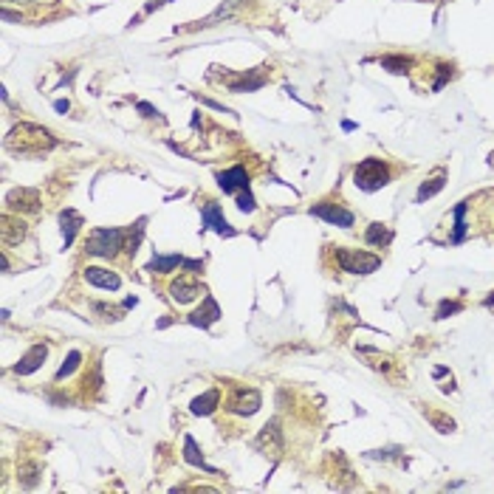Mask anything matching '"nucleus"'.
Instances as JSON below:
<instances>
[{
  "instance_id": "14",
  "label": "nucleus",
  "mask_w": 494,
  "mask_h": 494,
  "mask_svg": "<svg viewBox=\"0 0 494 494\" xmlns=\"http://www.w3.org/2000/svg\"><path fill=\"white\" fill-rule=\"evenodd\" d=\"M217 319H221V308H217V302L212 297H206L203 305L195 314H190V325H198V327H209Z\"/></svg>"
},
{
  "instance_id": "17",
  "label": "nucleus",
  "mask_w": 494,
  "mask_h": 494,
  "mask_svg": "<svg viewBox=\"0 0 494 494\" xmlns=\"http://www.w3.org/2000/svg\"><path fill=\"white\" fill-rule=\"evenodd\" d=\"M184 461H187V463H192V466H198V469H203V472H209V474H217V469H212V466L203 461V455H201L198 444L192 441L190 435L184 438Z\"/></svg>"
},
{
  "instance_id": "1",
  "label": "nucleus",
  "mask_w": 494,
  "mask_h": 494,
  "mask_svg": "<svg viewBox=\"0 0 494 494\" xmlns=\"http://www.w3.org/2000/svg\"><path fill=\"white\" fill-rule=\"evenodd\" d=\"M6 147L15 150V153H20V155H29V153H40V150L54 147V139H51V133L45 128L23 122V125H17V128L9 130Z\"/></svg>"
},
{
  "instance_id": "26",
  "label": "nucleus",
  "mask_w": 494,
  "mask_h": 494,
  "mask_svg": "<svg viewBox=\"0 0 494 494\" xmlns=\"http://www.w3.org/2000/svg\"><path fill=\"white\" fill-rule=\"evenodd\" d=\"M463 215H466V203H458V206H455V235H452V240H455V243H461V240H463V235H466Z\"/></svg>"
},
{
  "instance_id": "3",
  "label": "nucleus",
  "mask_w": 494,
  "mask_h": 494,
  "mask_svg": "<svg viewBox=\"0 0 494 494\" xmlns=\"http://www.w3.org/2000/svg\"><path fill=\"white\" fill-rule=\"evenodd\" d=\"M353 181H356V187H362L367 192L381 190L384 184L390 181V167L381 158H364L359 167L353 170Z\"/></svg>"
},
{
  "instance_id": "10",
  "label": "nucleus",
  "mask_w": 494,
  "mask_h": 494,
  "mask_svg": "<svg viewBox=\"0 0 494 494\" xmlns=\"http://www.w3.org/2000/svg\"><path fill=\"white\" fill-rule=\"evenodd\" d=\"M201 268V263L198 260H187V257H181V254H170V257H161V254H155L153 260H150V265H147V271H158V274H164V271H173V268Z\"/></svg>"
},
{
  "instance_id": "8",
  "label": "nucleus",
  "mask_w": 494,
  "mask_h": 494,
  "mask_svg": "<svg viewBox=\"0 0 494 494\" xmlns=\"http://www.w3.org/2000/svg\"><path fill=\"white\" fill-rule=\"evenodd\" d=\"M85 280L96 288H107V291H119L122 286V277L116 271H107V268H99V265H91L85 268Z\"/></svg>"
},
{
  "instance_id": "33",
  "label": "nucleus",
  "mask_w": 494,
  "mask_h": 494,
  "mask_svg": "<svg viewBox=\"0 0 494 494\" xmlns=\"http://www.w3.org/2000/svg\"><path fill=\"white\" fill-rule=\"evenodd\" d=\"M167 3H170V0H167Z\"/></svg>"
},
{
  "instance_id": "4",
  "label": "nucleus",
  "mask_w": 494,
  "mask_h": 494,
  "mask_svg": "<svg viewBox=\"0 0 494 494\" xmlns=\"http://www.w3.org/2000/svg\"><path fill=\"white\" fill-rule=\"evenodd\" d=\"M337 263L342 271L348 274H370L381 265V257L378 254H370V252H362V249H337Z\"/></svg>"
},
{
  "instance_id": "6",
  "label": "nucleus",
  "mask_w": 494,
  "mask_h": 494,
  "mask_svg": "<svg viewBox=\"0 0 494 494\" xmlns=\"http://www.w3.org/2000/svg\"><path fill=\"white\" fill-rule=\"evenodd\" d=\"M260 393L257 390H235V396L229 399V412H235V415H254L257 410H260Z\"/></svg>"
},
{
  "instance_id": "29",
  "label": "nucleus",
  "mask_w": 494,
  "mask_h": 494,
  "mask_svg": "<svg viewBox=\"0 0 494 494\" xmlns=\"http://www.w3.org/2000/svg\"><path fill=\"white\" fill-rule=\"evenodd\" d=\"M238 206H240V212H254V198H252V192H249V190H243V192H240Z\"/></svg>"
},
{
  "instance_id": "7",
  "label": "nucleus",
  "mask_w": 494,
  "mask_h": 494,
  "mask_svg": "<svg viewBox=\"0 0 494 494\" xmlns=\"http://www.w3.org/2000/svg\"><path fill=\"white\" fill-rule=\"evenodd\" d=\"M201 221H203L206 229H215L217 235H224V238H232V235H235V229L226 224V217H224V209L217 206V203H206V206H203Z\"/></svg>"
},
{
  "instance_id": "22",
  "label": "nucleus",
  "mask_w": 494,
  "mask_h": 494,
  "mask_svg": "<svg viewBox=\"0 0 494 494\" xmlns=\"http://www.w3.org/2000/svg\"><path fill=\"white\" fill-rule=\"evenodd\" d=\"M444 184H447L444 173H438L435 178L424 181V184H421V190H418V203H421V201H426V198H432L435 192H441V190H444Z\"/></svg>"
},
{
  "instance_id": "21",
  "label": "nucleus",
  "mask_w": 494,
  "mask_h": 494,
  "mask_svg": "<svg viewBox=\"0 0 494 494\" xmlns=\"http://www.w3.org/2000/svg\"><path fill=\"white\" fill-rule=\"evenodd\" d=\"M265 82V77H263V71H252L249 77H243V79H238V82H232L229 88L235 91V93H240V91H257L260 85Z\"/></svg>"
},
{
  "instance_id": "5",
  "label": "nucleus",
  "mask_w": 494,
  "mask_h": 494,
  "mask_svg": "<svg viewBox=\"0 0 494 494\" xmlns=\"http://www.w3.org/2000/svg\"><path fill=\"white\" fill-rule=\"evenodd\" d=\"M311 215L322 217V221L334 224V226H345V229H350L353 221H356L353 212L345 209V206H339V203H316V206H311Z\"/></svg>"
},
{
  "instance_id": "19",
  "label": "nucleus",
  "mask_w": 494,
  "mask_h": 494,
  "mask_svg": "<svg viewBox=\"0 0 494 494\" xmlns=\"http://www.w3.org/2000/svg\"><path fill=\"white\" fill-rule=\"evenodd\" d=\"M60 224H63V240H65V246H71L77 229L82 226V217H79L74 209H65V212L60 215Z\"/></svg>"
},
{
  "instance_id": "25",
  "label": "nucleus",
  "mask_w": 494,
  "mask_h": 494,
  "mask_svg": "<svg viewBox=\"0 0 494 494\" xmlns=\"http://www.w3.org/2000/svg\"><path fill=\"white\" fill-rule=\"evenodd\" d=\"M141 235H144V217H141V221L133 226V229H128V252L130 254H136V249H139V243H141Z\"/></svg>"
},
{
  "instance_id": "11",
  "label": "nucleus",
  "mask_w": 494,
  "mask_h": 494,
  "mask_svg": "<svg viewBox=\"0 0 494 494\" xmlns=\"http://www.w3.org/2000/svg\"><path fill=\"white\" fill-rule=\"evenodd\" d=\"M201 291H203V286H201L198 280H190V277H178V280L170 286V294H173V300H176L178 305L192 302L195 297H201Z\"/></svg>"
},
{
  "instance_id": "20",
  "label": "nucleus",
  "mask_w": 494,
  "mask_h": 494,
  "mask_svg": "<svg viewBox=\"0 0 494 494\" xmlns=\"http://www.w3.org/2000/svg\"><path fill=\"white\" fill-rule=\"evenodd\" d=\"M217 401H221V393H217V390H209V393L198 396V399L190 404V410H192V415H209V412H215Z\"/></svg>"
},
{
  "instance_id": "16",
  "label": "nucleus",
  "mask_w": 494,
  "mask_h": 494,
  "mask_svg": "<svg viewBox=\"0 0 494 494\" xmlns=\"http://www.w3.org/2000/svg\"><path fill=\"white\" fill-rule=\"evenodd\" d=\"M364 240H367L370 246L384 249V246H390V240H393V229H390L387 224H370V226H367Z\"/></svg>"
},
{
  "instance_id": "18",
  "label": "nucleus",
  "mask_w": 494,
  "mask_h": 494,
  "mask_svg": "<svg viewBox=\"0 0 494 494\" xmlns=\"http://www.w3.org/2000/svg\"><path fill=\"white\" fill-rule=\"evenodd\" d=\"M265 444H268L274 452L283 449V438H280V424H277V421H271V424L263 426V432H260V438H257V447H265Z\"/></svg>"
},
{
  "instance_id": "23",
  "label": "nucleus",
  "mask_w": 494,
  "mask_h": 494,
  "mask_svg": "<svg viewBox=\"0 0 494 494\" xmlns=\"http://www.w3.org/2000/svg\"><path fill=\"white\" fill-rule=\"evenodd\" d=\"M410 65H412L410 57H381V68H387L393 74H407Z\"/></svg>"
},
{
  "instance_id": "13",
  "label": "nucleus",
  "mask_w": 494,
  "mask_h": 494,
  "mask_svg": "<svg viewBox=\"0 0 494 494\" xmlns=\"http://www.w3.org/2000/svg\"><path fill=\"white\" fill-rule=\"evenodd\" d=\"M45 356H48V348H45V345H34V348H29V353L15 364V373H17V376H29V373H34V370L45 362Z\"/></svg>"
},
{
  "instance_id": "12",
  "label": "nucleus",
  "mask_w": 494,
  "mask_h": 494,
  "mask_svg": "<svg viewBox=\"0 0 494 494\" xmlns=\"http://www.w3.org/2000/svg\"><path fill=\"white\" fill-rule=\"evenodd\" d=\"M217 187H221L226 195H232L238 190H249V173L243 167H232V170L217 176Z\"/></svg>"
},
{
  "instance_id": "30",
  "label": "nucleus",
  "mask_w": 494,
  "mask_h": 494,
  "mask_svg": "<svg viewBox=\"0 0 494 494\" xmlns=\"http://www.w3.org/2000/svg\"><path fill=\"white\" fill-rule=\"evenodd\" d=\"M23 486H34L37 483V466H23Z\"/></svg>"
},
{
  "instance_id": "2",
  "label": "nucleus",
  "mask_w": 494,
  "mask_h": 494,
  "mask_svg": "<svg viewBox=\"0 0 494 494\" xmlns=\"http://www.w3.org/2000/svg\"><path fill=\"white\" fill-rule=\"evenodd\" d=\"M128 229H93L91 238H88V254L93 257H105L111 260L119 254V249H125L128 243Z\"/></svg>"
},
{
  "instance_id": "24",
  "label": "nucleus",
  "mask_w": 494,
  "mask_h": 494,
  "mask_svg": "<svg viewBox=\"0 0 494 494\" xmlns=\"http://www.w3.org/2000/svg\"><path fill=\"white\" fill-rule=\"evenodd\" d=\"M79 362H82V353H79V350H71V353H68V359L63 362V367L57 370V381L68 378V376H71V373L79 367Z\"/></svg>"
},
{
  "instance_id": "9",
  "label": "nucleus",
  "mask_w": 494,
  "mask_h": 494,
  "mask_svg": "<svg viewBox=\"0 0 494 494\" xmlns=\"http://www.w3.org/2000/svg\"><path fill=\"white\" fill-rule=\"evenodd\" d=\"M6 203L15 212H37L40 209V192L37 190H12L6 195Z\"/></svg>"
},
{
  "instance_id": "15",
  "label": "nucleus",
  "mask_w": 494,
  "mask_h": 494,
  "mask_svg": "<svg viewBox=\"0 0 494 494\" xmlns=\"http://www.w3.org/2000/svg\"><path fill=\"white\" fill-rule=\"evenodd\" d=\"M0 235H3V243L6 246H15L26 238V224L15 215H3V226H0Z\"/></svg>"
},
{
  "instance_id": "27",
  "label": "nucleus",
  "mask_w": 494,
  "mask_h": 494,
  "mask_svg": "<svg viewBox=\"0 0 494 494\" xmlns=\"http://www.w3.org/2000/svg\"><path fill=\"white\" fill-rule=\"evenodd\" d=\"M429 421L438 426V432H452L455 429V421L447 418V415H441V412H429Z\"/></svg>"
},
{
  "instance_id": "28",
  "label": "nucleus",
  "mask_w": 494,
  "mask_h": 494,
  "mask_svg": "<svg viewBox=\"0 0 494 494\" xmlns=\"http://www.w3.org/2000/svg\"><path fill=\"white\" fill-rule=\"evenodd\" d=\"M458 311H463L461 302H449V300H444L441 305H438V311H435V319H447L449 314H458Z\"/></svg>"
},
{
  "instance_id": "31",
  "label": "nucleus",
  "mask_w": 494,
  "mask_h": 494,
  "mask_svg": "<svg viewBox=\"0 0 494 494\" xmlns=\"http://www.w3.org/2000/svg\"><path fill=\"white\" fill-rule=\"evenodd\" d=\"M139 111H144V116H155V114H158L155 107H153V105H147V102H139Z\"/></svg>"
},
{
  "instance_id": "32",
  "label": "nucleus",
  "mask_w": 494,
  "mask_h": 494,
  "mask_svg": "<svg viewBox=\"0 0 494 494\" xmlns=\"http://www.w3.org/2000/svg\"><path fill=\"white\" fill-rule=\"evenodd\" d=\"M3 3H20V0H3Z\"/></svg>"
}]
</instances>
